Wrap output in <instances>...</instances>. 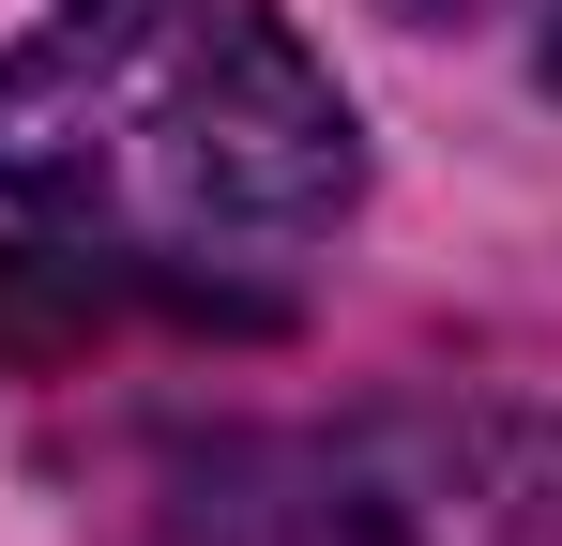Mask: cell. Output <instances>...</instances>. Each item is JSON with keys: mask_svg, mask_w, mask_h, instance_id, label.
Segmentation results:
<instances>
[{"mask_svg": "<svg viewBox=\"0 0 562 546\" xmlns=\"http://www.w3.org/2000/svg\"><path fill=\"white\" fill-rule=\"evenodd\" d=\"M548 77H562V46H548Z\"/></svg>", "mask_w": 562, "mask_h": 546, "instance_id": "cell-3", "label": "cell"}, {"mask_svg": "<svg viewBox=\"0 0 562 546\" xmlns=\"http://www.w3.org/2000/svg\"><path fill=\"white\" fill-rule=\"evenodd\" d=\"M183 546H562L548 410H366L183 470Z\"/></svg>", "mask_w": 562, "mask_h": 546, "instance_id": "cell-2", "label": "cell"}, {"mask_svg": "<svg viewBox=\"0 0 562 546\" xmlns=\"http://www.w3.org/2000/svg\"><path fill=\"white\" fill-rule=\"evenodd\" d=\"M350 182V91L274 0H61L0 61V197L106 273H259L319 243Z\"/></svg>", "mask_w": 562, "mask_h": 546, "instance_id": "cell-1", "label": "cell"}]
</instances>
